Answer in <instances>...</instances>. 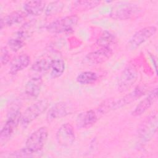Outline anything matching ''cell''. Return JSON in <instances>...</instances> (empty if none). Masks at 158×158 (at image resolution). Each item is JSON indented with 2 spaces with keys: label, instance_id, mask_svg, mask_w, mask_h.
Segmentation results:
<instances>
[{
  "label": "cell",
  "instance_id": "obj_1",
  "mask_svg": "<svg viewBox=\"0 0 158 158\" xmlns=\"http://www.w3.org/2000/svg\"><path fill=\"white\" fill-rule=\"evenodd\" d=\"M139 7L130 2H118L111 9L110 16L117 20H126L133 18L139 14Z\"/></svg>",
  "mask_w": 158,
  "mask_h": 158
},
{
  "label": "cell",
  "instance_id": "obj_2",
  "mask_svg": "<svg viewBox=\"0 0 158 158\" xmlns=\"http://www.w3.org/2000/svg\"><path fill=\"white\" fill-rule=\"evenodd\" d=\"M79 18L77 15H71L57 19L46 27V30L52 33H63L70 32L77 26Z\"/></svg>",
  "mask_w": 158,
  "mask_h": 158
},
{
  "label": "cell",
  "instance_id": "obj_3",
  "mask_svg": "<svg viewBox=\"0 0 158 158\" xmlns=\"http://www.w3.org/2000/svg\"><path fill=\"white\" fill-rule=\"evenodd\" d=\"M157 128V116L151 114L141 123L138 130V136L142 143L149 141L154 136Z\"/></svg>",
  "mask_w": 158,
  "mask_h": 158
},
{
  "label": "cell",
  "instance_id": "obj_4",
  "mask_svg": "<svg viewBox=\"0 0 158 158\" xmlns=\"http://www.w3.org/2000/svg\"><path fill=\"white\" fill-rule=\"evenodd\" d=\"M48 136V128L46 127H41L28 136L25 142V148L34 153L39 154L43 148Z\"/></svg>",
  "mask_w": 158,
  "mask_h": 158
},
{
  "label": "cell",
  "instance_id": "obj_5",
  "mask_svg": "<svg viewBox=\"0 0 158 158\" xmlns=\"http://www.w3.org/2000/svg\"><path fill=\"white\" fill-rule=\"evenodd\" d=\"M48 104V100L43 99L30 106L22 114L21 125L23 127H27L47 109Z\"/></svg>",
  "mask_w": 158,
  "mask_h": 158
},
{
  "label": "cell",
  "instance_id": "obj_6",
  "mask_svg": "<svg viewBox=\"0 0 158 158\" xmlns=\"http://www.w3.org/2000/svg\"><path fill=\"white\" fill-rule=\"evenodd\" d=\"M138 77V70L132 65H128L121 73L117 82V89L120 93H124L130 89L135 83Z\"/></svg>",
  "mask_w": 158,
  "mask_h": 158
},
{
  "label": "cell",
  "instance_id": "obj_7",
  "mask_svg": "<svg viewBox=\"0 0 158 158\" xmlns=\"http://www.w3.org/2000/svg\"><path fill=\"white\" fill-rule=\"evenodd\" d=\"M22 114L17 109L13 110L3 127L2 128L0 133V143L1 144L5 143L14 134L18 125L21 121Z\"/></svg>",
  "mask_w": 158,
  "mask_h": 158
},
{
  "label": "cell",
  "instance_id": "obj_8",
  "mask_svg": "<svg viewBox=\"0 0 158 158\" xmlns=\"http://www.w3.org/2000/svg\"><path fill=\"white\" fill-rule=\"evenodd\" d=\"M156 31L157 28L154 26H148L139 30L130 39L127 43V49L130 51L135 50L154 36Z\"/></svg>",
  "mask_w": 158,
  "mask_h": 158
},
{
  "label": "cell",
  "instance_id": "obj_9",
  "mask_svg": "<svg viewBox=\"0 0 158 158\" xmlns=\"http://www.w3.org/2000/svg\"><path fill=\"white\" fill-rule=\"evenodd\" d=\"M56 139L61 146L69 147L72 145L75 140V135L72 125L69 123L62 125L56 133Z\"/></svg>",
  "mask_w": 158,
  "mask_h": 158
},
{
  "label": "cell",
  "instance_id": "obj_10",
  "mask_svg": "<svg viewBox=\"0 0 158 158\" xmlns=\"http://www.w3.org/2000/svg\"><path fill=\"white\" fill-rule=\"evenodd\" d=\"M112 48H100L88 53L85 57L84 61L89 65L102 64L107 60L112 55Z\"/></svg>",
  "mask_w": 158,
  "mask_h": 158
},
{
  "label": "cell",
  "instance_id": "obj_11",
  "mask_svg": "<svg viewBox=\"0 0 158 158\" xmlns=\"http://www.w3.org/2000/svg\"><path fill=\"white\" fill-rule=\"evenodd\" d=\"M99 116L96 110H89L83 112L77 116L76 125L78 128H89L97 122Z\"/></svg>",
  "mask_w": 158,
  "mask_h": 158
},
{
  "label": "cell",
  "instance_id": "obj_12",
  "mask_svg": "<svg viewBox=\"0 0 158 158\" xmlns=\"http://www.w3.org/2000/svg\"><path fill=\"white\" fill-rule=\"evenodd\" d=\"M157 98V88H156L152 90L149 94L141 100L136 106L134 110L131 112V115L134 117H137L144 113L154 103Z\"/></svg>",
  "mask_w": 158,
  "mask_h": 158
},
{
  "label": "cell",
  "instance_id": "obj_13",
  "mask_svg": "<svg viewBox=\"0 0 158 158\" xmlns=\"http://www.w3.org/2000/svg\"><path fill=\"white\" fill-rule=\"evenodd\" d=\"M43 80L41 76H34L27 81L25 87V93L28 98H36L41 89Z\"/></svg>",
  "mask_w": 158,
  "mask_h": 158
},
{
  "label": "cell",
  "instance_id": "obj_14",
  "mask_svg": "<svg viewBox=\"0 0 158 158\" xmlns=\"http://www.w3.org/2000/svg\"><path fill=\"white\" fill-rule=\"evenodd\" d=\"M146 92V88L144 87L138 86L133 91L125 96L118 101H114V109H118L122 107L127 104H129L131 102L136 101L138 98H141Z\"/></svg>",
  "mask_w": 158,
  "mask_h": 158
},
{
  "label": "cell",
  "instance_id": "obj_15",
  "mask_svg": "<svg viewBox=\"0 0 158 158\" xmlns=\"http://www.w3.org/2000/svg\"><path fill=\"white\" fill-rule=\"evenodd\" d=\"M69 112V109L67 104L64 102H59L49 109L46 115V120L48 122H51L67 115Z\"/></svg>",
  "mask_w": 158,
  "mask_h": 158
},
{
  "label": "cell",
  "instance_id": "obj_16",
  "mask_svg": "<svg viewBox=\"0 0 158 158\" xmlns=\"http://www.w3.org/2000/svg\"><path fill=\"white\" fill-rule=\"evenodd\" d=\"M30 64V57L25 53L15 56L11 62L10 73L15 75L18 72L26 69Z\"/></svg>",
  "mask_w": 158,
  "mask_h": 158
},
{
  "label": "cell",
  "instance_id": "obj_17",
  "mask_svg": "<svg viewBox=\"0 0 158 158\" xmlns=\"http://www.w3.org/2000/svg\"><path fill=\"white\" fill-rule=\"evenodd\" d=\"M26 13L21 10L14 11L1 19V29L21 23L26 17Z\"/></svg>",
  "mask_w": 158,
  "mask_h": 158
},
{
  "label": "cell",
  "instance_id": "obj_18",
  "mask_svg": "<svg viewBox=\"0 0 158 158\" xmlns=\"http://www.w3.org/2000/svg\"><path fill=\"white\" fill-rule=\"evenodd\" d=\"M46 2L43 1H28L23 4V9L25 13L31 15H39L44 10Z\"/></svg>",
  "mask_w": 158,
  "mask_h": 158
},
{
  "label": "cell",
  "instance_id": "obj_19",
  "mask_svg": "<svg viewBox=\"0 0 158 158\" xmlns=\"http://www.w3.org/2000/svg\"><path fill=\"white\" fill-rule=\"evenodd\" d=\"M117 41L114 35L107 31H104L96 40V44L100 48H111Z\"/></svg>",
  "mask_w": 158,
  "mask_h": 158
},
{
  "label": "cell",
  "instance_id": "obj_20",
  "mask_svg": "<svg viewBox=\"0 0 158 158\" xmlns=\"http://www.w3.org/2000/svg\"><path fill=\"white\" fill-rule=\"evenodd\" d=\"M100 3L99 1H76L73 2L72 9L77 12H83L95 8Z\"/></svg>",
  "mask_w": 158,
  "mask_h": 158
},
{
  "label": "cell",
  "instance_id": "obj_21",
  "mask_svg": "<svg viewBox=\"0 0 158 158\" xmlns=\"http://www.w3.org/2000/svg\"><path fill=\"white\" fill-rule=\"evenodd\" d=\"M51 75L52 78H56L60 77L65 69L64 61L61 59H52L51 62Z\"/></svg>",
  "mask_w": 158,
  "mask_h": 158
},
{
  "label": "cell",
  "instance_id": "obj_22",
  "mask_svg": "<svg viewBox=\"0 0 158 158\" xmlns=\"http://www.w3.org/2000/svg\"><path fill=\"white\" fill-rule=\"evenodd\" d=\"M36 25V22L35 20H31L24 23L17 31L16 33V35L20 37L24 40L28 39L33 33L35 27Z\"/></svg>",
  "mask_w": 158,
  "mask_h": 158
},
{
  "label": "cell",
  "instance_id": "obj_23",
  "mask_svg": "<svg viewBox=\"0 0 158 158\" xmlns=\"http://www.w3.org/2000/svg\"><path fill=\"white\" fill-rule=\"evenodd\" d=\"M52 59L43 58L35 61L31 65V70L39 72L44 73L46 72L51 69Z\"/></svg>",
  "mask_w": 158,
  "mask_h": 158
},
{
  "label": "cell",
  "instance_id": "obj_24",
  "mask_svg": "<svg viewBox=\"0 0 158 158\" xmlns=\"http://www.w3.org/2000/svg\"><path fill=\"white\" fill-rule=\"evenodd\" d=\"M98 79L96 73L91 71H86L80 73L77 77L78 83L81 85H88L94 83Z\"/></svg>",
  "mask_w": 158,
  "mask_h": 158
},
{
  "label": "cell",
  "instance_id": "obj_25",
  "mask_svg": "<svg viewBox=\"0 0 158 158\" xmlns=\"http://www.w3.org/2000/svg\"><path fill=\"white\" fill-rule=\"evenodd\" d=\"M64 7L62 1H53L50 2L46 8L45 14L47 16H52L61 12Z\"/></svg>",
  "mask_w": 158,
  "mask_h": 158
},
{
  "label": "cell",
  "instance_id": "obj_26",
  "mask_svg": "<svg viewBox=\"0 0 158 158\" xmlns=\"http://www.w3.org/2000/svg\"><path fill=\"white\" fill-rule=\"evenodd\" d=\"M25 40L15 35L14 36L9 39L7 45L9 48L13 52H17L25 44Z\"/></svg>",
  "mask_w": 158,
  "mask_h": 158
},
{
  "label": "cell",
  "instance_id": "obj_27",
  "mask_svg": "<svg viewBox=\"0 0 158 158\" xmlns=\"http://www.w3.org/2000/svg\"><path fill=\"white\" fill-rule=\"evenodd\" d=\"M38 154L34 153L25 148L10 152L5 156L7 157H33L38 156Z\"/></svg>",
  "mask_w": 158,
  "mask_h": 158
},
{
  "label": "cell",
  "instance_id": "obj_28",
  "mask_svg": "<svg viewBox=\"0 0 158 158\" xmlns=\"http://www.w3.org/2000/svg\"><path fill=\"white\" fill-rule=\"evenodd\" d=\"M1 64L2 65H6L10 60V54L8 49L6 47H3L1 49V54H0Z\"/></svg>",
  "mask_w": 158,
  "mask_h": 158
}]
</instances>
